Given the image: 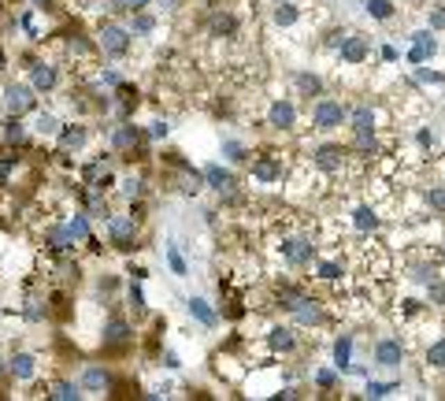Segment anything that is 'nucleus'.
I'll return each instance as SVG.
<instances>
[{
	"label": "nucleus",
	"mask_w": 445,
	"mask_h": 401,
	"mask_svg": "<svg viewBox=\"0 0 445 401\" xmlns=\"http://www.w3.org/2000/svg\"><path fill=\"white\" fill-rule=\"evenodd\" d=\"M0 104H4V115H19L23 119L26 112H34L37 108V93L30 82H4V90H0Z\"/></svg>",
	"instance_id": "f257e3e1"
},
{
	"label": "nucleus",
	"mask_w": 445,
	"mask_h": 401,
	"mask_svg": "<svg viewBox=\"0 0 445 401\" xmlns=\"http://www.w3.org/2000/svg\"><path fill=\"white\" fill-rule=\"evenodd\" d=\"M130 45H134V34H130L126 26L119 23H101V30H96V49L104 52V56H126Z\"/></svg>",
	"instance_id": "f03ea898"
},
{
	"label": "nucleus",
	"mask_w": 445,
	"mask_h": 401,
	"mask_svg": "<svg viewBox=\"0 0 445 401\" xmlns=\"http://www.w3.org/2000/svg\"><path fill=\"white\" fill-rule=\"evenodd\" d=\"M108 238H112L115 249H137V220L134 215H108Z\"/></svg>",
	"instance_id": "7ed1b4c3"
},
{
	"label": "nucleus",
	"mask_w": 445,
	"mask_h": 401,
	"mask_svg": "<svg viewBox=\"0 0 445 401\" xmlns=\"http://www.w3.org/2000/svg\"><path fill=\"white\" fill-rule=\"evenodd\" d=\"M30 85H34V93H52L60 85V67L52 60H34L30 63Z\"/></svg>",
	"instance_id": "20e7f679"
},
{
	"label": "nucleus",
	"mask_w": 445,
	"mask_h": 401,
	"mask_svg": "<svg viewBox=\"0 0 445 401\" xmlns=\"http://www.w3.org/2000/svg\"><path fill=\"white\" fill-rule=\"evenodd\" d=\"M312 123H316V130H338L345 123V108L338 101H319L312 108Z\"/></svg>",
	"instance_id": "39448f33"
},
{
	"label": "nucleus",
	"mask_w": 445,
	"mask_h": 401,
	"mask_svg": "<svg viewBox=\"0 0 445 401\" xmlns=\"http://www.w3.org/2000/svg\"><path fill=\"white\" fill-rule=\"evenodd\" d=\"M37 375V357L26 353V350H15L8 357V379H15V383H30V379Z\"/></svg>",
	"instance_id": "423d86ee"
},
{
	"label": "nucleus",
	"mask_w": 445,
	"mask_h": 401,
	"mask_svg": "<svg viewBox=\"0 0 445 401\" xmlns=\"http://www.w3.org/2000/svg\"><path fill=\"white\" fill-rule=\"evenodd\" d=\"M85 138H90V130L82 123H60V130H56V142H60L63 153H78L85 145Z\"/></svg>",
	"instance_id": "0eeeda50"
},
{
	"label": "nucleus",
	"mask_w": 445,
	"mask_h": 401,
	"mask_svg": "<svg viewBox=\"0 0 445 401\" xmlns=\"http://www.w3.org/2000/svg\"><path fill=\"white\" fill-rule=\"evenodd\" d=\"M137 142H141V130L134 123H119L112 130V149L115 153H130V149H137Z\"/></svg>",
	"instance_id": "6e6552de"
},
{
	"label": "nucleus",
	"mask_w": 445,
	"mask_h": 401,
	"mask_svg": "<svg viewBox=\"0 0 445 401\" xmlns=\"http://www.w3.org/2000/svg\"><path fill=\"white\" fill-rule=\"evenodd\" d=\"M78 383H82V390H90V394H101V390H108V383H112V375H108V368H101V364H85Z\"/></svg>",
	"instance_id": "1a4fd4ad"
},
{
	"label": "nucleus",
	"mask_w": 445,
	"mask_h": 401,
	"mask_svg": "<svg viewBox=\"0 0 445 401\" xmlns=\"http://www.w3.org/2000/svg\"><path fill=\"white\" fill-rule=\"evenodd\" d=\"M312 253H316V245L305 242V238H289V242L282 245V256H286L289 264H305V260H312Z\"/></svg>",
	"instance_id": "9d476101"
},
{
	"label": "nucleus",
	"mask_w": 445,
	"mask_h": 401,
	"mask_svg": "<svg viewBox=\"0 0 445 401\" xmlns=\"http://www.w3.org/2000/svg\"><path fill=\"white\" fill-rule=\"evenodd\" d=\"M130 338H134V331H130V323H126L123 316L108 320V327H104V345H126Z\"/></svg>",
	"instance_id": "9b49d317"
},
{
	"label": "nucleus",
	"mask_w": 445,
	"mask_h": 401,
	"mask_svg": "<svg viewBox=\"0 0 445 401\" xmlns=\"http://www.w3.org/2000/svg\"><path fill=\"white\" fill-rule=\"evenodd\" d=\"M412 41H416V45H412V52H408V63H423V60H430L434 56V38L427 34V30H419V34H412Z\"/></svg>",
	"instance_id": "f8f14e48"
},
{
	"label": "nucleus",
	"mask_w": 445,
	"mask_h": 401,
	"mask_svg": "<svg viewBox=\"0 0 445 401\" xmlns=\"http://www.w3.org/2000/svg\"><path fill=\"white\" fill-rule=\"evenodd\" d=\"M0 138H4L8 149H19V145L26 142V123H23L19 115H8V119H4V134H0Z\"/></svg>",
	"instance_id": "ddd939ff"
},
{
	"label": "nucleus",
	"mask_w": 445,
	"mask_h": 401,
	"mask_svg": "<svg viewBox=\"0 0 445 401\" xmlns=\"http://www.w3.org/2000/svg\"><path fill=\"white\" fill-rule=\"evenodd\" d=\"M401 357H405V345H401V342H378L375 345V361L383 368H397Z\"/></svg>",
	"instance_id": "4468645a"
},
{
	"label": "nucleus",
	"mask_w": 445,
	"mask_h": 401,
	"mask_svg": "<svg viewBox=\"0 0 445 401\" xmlns=\"http://www.w3.org/2000/svg\"><path fill=\"white\" fill-rule=\"evenodd\" d=\"M63 227H67V234H71L74 245H78V242H90V212H74Z\"/></svg>",
	"instance_id": "2eb2a0df"
},
{
	"label": "nucleus",
	"mask_w": 445,
	"mask_h": 401,
	"mask_svg": "<svg viewBox=\"0 0 445 401\" xmlns=\"http://www.w3.org/2000/svg\"><path fill=\"white\" fill-rule=\"evenodd\" d=\"M49 398L52 401H78L82 398V383H71V379H56L49 386Z\"/></svg>",
	"instance_id": "dca6fc26"
},
{
	"label": "nucleus",
	"mask_w": 445,
	"mask_h": 401,
	"mask_svg": "<svg viewBox=\"0 0 445 401\" xmlns=\"http://www.w3.org/2000/svg\"><path fill=\"white\" fill-rule=\"evenodd\" d=\"M367 56V38H342V60L345 63H360Z\"/></svg>",
	"instance_id": "f3484780"
},
{
	"label": "nucleus",
	"mask_w": 445,
	"mask_h": 401,
	"mask_svg": "<svg viewBox=\"0 0 445 401\" xmlns=\"http://www.w3.org/2000/svg\"><path fill=\"white\" fill-rule=\"evenodd\" d=\"M316 164H319L323 171H342L345 153H342V149H334V145H323L319 153H316Z\"/></svg>",
	"instance_id": "a211bd4d"
},
{
	"label": "nucleus",
	"mask_w": 445,
	"mask_h": 401,
	"mask_svg": "<svg viewBox=\"0 0 445 401\" xmlns=\"http://www.w3.org/2000/svg\"><path fill=\"white\" fill-rule=\"evenodd\" d=\"M204 179H208V186L219 190V193L234 186V175H230V171H223L219 164H208V167H204Z\"/></svg>",
	"instance_id": "6ab92c4d"
},
{
	"label": "nucleus",
	"mask_w": 445,
	"mask_h": 401,
	"mask_svg": "<svg viewBox=\"0 0 445 401\" xmlns=\"http://www.w3.org/2000/svg\"><path fill=\"white\" fill-rule=\"evenodd\" d=\"M130 34H134V38H149V34H153V30H156V19L153 15H149V12H134V15H130Z\"/></svg>",
	"instance_id": "aec40b11"
},
{
	"label": "nucleus",
	"mask_w": 445,
	"mask_h": 401,
	"mask_svg": "<svg viewBox=\"0 0 445 401\" xmlns=\"http://www.w3.org/2000/svg\"><path fill=\"white\" fill-rule=\"evenodd\" d=\"M293 119H297V112H293V104L289 101H278L275 108H271V126H293Z\"/></svg>",
	"instance_id": "412c9836"
},
{
	"label": "nucleus",
	"mask_w": 445,
	"mask_h": 401,
	"mask_svg": "<svg viewBox=\"0 0 445 401\" xmlns=\"http://www.w3.org/2000/svg\"><path fill=\"white\" fill-rule=\"evenodd\" d=\"M253 175H256L260 182H271V179H278V175H282V164H278V160H271V156H264V160H256Z\"/></svg>",
	"instance_id": "4be33fe9"
},
{
	"label": "nucleus",
	"mask_w": 445,
	"mask_h": 401,
	"mask_svg": "<svg viewBox=\"0 0 445 401\" xmlns=\"http://www.w3.org/2000/svg\"><path fill=\"white\" fill-rule=\"evenodd\" d=\"M56 130H60V119H56V115H52V112H37V119H34V134L56 138Z\"/></svg>",
	"instance_id": "5701e85b"
},
{
	"label": "nucleus",
	"mask_w": 445,
	"mask_h": 401,
	"mask_svg": "<svg viewBox=\"0 0 445 401\" xmlns=\"http://www.w3.org/2000/svg\"><path fill=\"white\" fill-rule=\"evenodd\" d=\"M353 130H356V134H371V130H375V112H371V108H356V112H353Z\"/></svg>",
	"instance_id": "b1692460"
},
{
	"label": "nucleus",
	"mask_w": 445,
	"mask_h": 401,
	"mask_svg": "<svg viewBox=\"0 0 445 401\" xmlns=\"http://www.w3.org/2000/svg\"><path fill=\"white\" fill-rule=\"evenodd\" d=\"M190 312H193V316H197V320L204 323V327H215V312L208 309V301L193 297V301H190Z\"/></svg>",
	"instance_id": "393cba45"
},
{
	"label": "nucleus",
	"mask_w": 445,
	"mask_h": 401,
	"mask_svg": "<svg viewBox=\"0 0 445 401\" xmlns=\"http://www.w3.org/2000/svg\"><path fill=\"white\" fill-rule=\"evenodd\" d=\"M349 361H353V342H349V334H345V338H338V345H334V364L345 372Z\"/></svg>",
	"instance_id": "a878e982"
},
{
	"label": "nucleus",
	"mask_w": 445,
	"mask_h": 401,
	"mask_svg": "<svg viewBox=\"0 0 445 401\" xmlns=\"http://www.w3.org/2000/svg\"><path fill=\"white\" fill-rule=\"evenodd\" d=\"M271 350H282V353H286V350H293V331H271Z\"/></svg>",
	"instance_id": "bb28decb"
},
{
	"label": "nucleus",
	"mask_w": 445,
	"mask_h": 401,
	"mask_svg": "<svg viewBox=\"0 0 445 401\" xmlns=\"http://www.w3.org/2000/svg\"><path fill=\"white\" fill-rule=\"evenodd\" d=\"M367 12H371V19H389L394 15V4L389 0H367Z\"/></svg>",
	"instance_id": "cd10ccee"
},
{
	"label": "nucleus",
	"mask_w": 445,
	"mask_h": 401,
	"mask_svg": "<svg viewBox=\"0 0 445 401\" xmlns=\"http://www.w3.org/2000/svg\"><path fill=\"white\" fill-rule=\"evenodd\" d=\"M275 23L278 26H293V23H297V4H282L275 12Z\"/></svg>",
	"instance_id": "c85d7f7f"
},
{
	"label": "nucleus",
	"mask_w": 445,
	"mask_h": 401,
	"mask_svg": "<svg viewBox=\"0 0 445 401\" xmlns=\"http://www.w3.org/2000/svg\"><path fill=\"white\" fill-rule=\"evenodd\" d=\"M375 223H378V215L371 208H356V227L360 231H375Z\"/></svg>",
	"instance_id": "c756f323"
},
{
	"label": "nucleus",
	"mask_w": 445,
	"mask_h": 401,
	"mask_svg": "<svg viewBox=\"0 0 445 401\" xmlns=\"http://www.w3.org/2000/svg\"><path fill=\"white\" fill-rule=\"evenodd\" d=\"M427 364H434V368H445V338H442V342H434L430 350H427Z\"/></svg>",
	"instance_id": "7c9ffc66"
},
{
	"label": "nucleus",
	"mask_w": 445,
	"mask_h": 401,
	"mask_svg": "<svg viewBox=\"0 0 445 401\" xmlns=\"http://www.w3.org/2000/svg\"><path fill=\"white\" fill-rule=\"evenodd\" d=\"M67 52H71V56H90L93 45H90L85 38H71V41H67Z\"/></svg>",
	"instance_id": "2f4dec72"
},
{
	"label": "nucleus",
	"mask_w": 445,
	"mask_h": 401,
	"mask_svg": "<svg viewBox=\"0 0 445 401\" xmlns=\"http://www.w3.org/2000/svg\"><path fill=\"white\" fill-rule=\"evenodd\" d=\"M167 260H171V272L175 275H186V260H182V253L175 245H167Z\"/></svg>",
	"instance_id": "473e14b6"
},
{
	"label": "nucleus",
	"mask_w": 445,
	"mask_h": 401,
	"mask_svg": "<svg viewBox=\"0 0 445 401\" xmlns=\"http://www.w3.org/2000/svg\"><path fill=\"white\" fill-rule=\"evenodd\" d=\"M397 383H371L367 386V398H386V394H394Z\"/></svg>",
	"instance_id": "72a5a7b5"
},
{
	"label": "nucleus",
	"mask_w": 445,
	"mask_h": 401,
	"mask_svg": "<svg viewBox=\"0 0 445 401\" xmlns=\"http://www.w3.org/2000/svg\"><path fill=\"white\" fill-rule=\"evenodd\" d=\"M130 309H134V312H145V294H141L137 283L130 286Z\"/></svg>",
	"instance_id": "f704fd0d"
},
{
	"label": "nucleus",
	"mask_w": 445,
	"mask_h": 401,
	"mask_svg": "<svg viewBox=\"0 0 445 401\" xmlns=\"http://www.w3.org/2000/svg\"><path fill=\"white\" fill-rule=\"evenodd\" d=\"M223 153L230 156V160H245V145H242V142H226Z\"/></svg>",
	"instance_id": "c9c22d12"
},
{
	"label": "nucleus",
	"mask_w": 445,
	"mask_h": 401,
	"mask_svg": "<svg viewBox=\"0 0 445 401\" xmlns=\"http://www.w3.org/2000/svg\"><path fill=\"white\" fill-rule=\"evenodd\" d=\"M297 85H301L305 93H319V79H312V74H301V79H297Z\"/></svg>",
	"instance_id": "e433bc0d"
},
{
	"label": "nucleus",
	"mask_w": 445,
	"mask_h": 401,
	"mask_svg": "<svg viewBox=\"0 0 445 401\" xmlns=\"http://www.w3.org/2000/svg\"><path fill=\"white\" fill-rule=\"evenodd\" d=\"M96 82H101V85H119L123 79H119V71H101V74H96Z\"/></svg>",
	"instance_id": "4c0bfd02"
},
{
	"label": "nucleus",
	"mask_w": 445,
	"mask_h": 401,
	"mask_svg": "<svg viewBox=\"0 0 445 401\" xmlns=\"http://www.w3.org/2000/svg\"><path fill=\"white\" fill-rule=\"evenodd\" d=\"M430 208H438V212H445V190H430Z\"/></svg>",
	"instance_id": "58836bf2"
},
{
	"label": "nucleus",
	"mask_w": 445,
	"mask_h": 401,
	"mask_svg": "<svg viewBox=\"0 0 445 401\" xmlns=\"http://www.w3.org/2000/svg\"><path fill=\"white\" fill-rule=\"evenodd\" d=\"M167 130H171V126L164 123V119H156V123L149 126V134H153V138H167Z\"/></svg>",
	"instance_id": "ea45409f"
},
{
	"label": "nucleus",
	"mask_w": 445,
	"mask_h": 401,
	"mask_svg": "<svg viewBox=\"0 0 445 401\" xmlns=\"http://www.w3.org/2000/svg\"><path fill=\"white\" fill-rule=\"evenodd\" d=\"M319 275H323V279H338L342 268H338V264H319Z\"/></svg>",
	"instance_id": "a19ab883"
},
{
	"label": "nucleus",
	"mask_w": 445,
	"mask_h": 401,
	"mask_svg": "<svg viewBox=\"0 0 445 401\" xmlns=\"http://www.w3.org/2000/svg\"><path fill=\"white\" fill-rule=\"evenodd\" d=\"M123 193H126V197H137V193H141V182H137V179H126V182H123Z\"/></svg>",
	"instance_id": "79ce46f5"
},
{
	"label": "nucleus",
	"mask_w": 445,
	"mask_h": 401,
	"mask_svg": "<svg viewBox=\"0 0 445 401\" xmlns=\"http://www.w3.org/2000/svg\"><path fill=\"white\" fill-rule=\"evenodd\" d=\"M430 301H438V305H445V283L430 286Z\"/></svg>",
	"instance_id": "37998d69"
},
{
	"label": "nucleus",
	"mask_w": 445,
	"mask_h": 401,
	"mask_svg": "<svg viewBox=\"0 0 445 401\" xmlns=\"http://www.w3.org/2000/svg\"><path fill=\"white\" fill-rule=\"evenodd\" d=\"M316 383H319V386H334V372H319Z\"/></svg>",
	"instance_id": "c03bdc74"
},
{
	"label": "nucleus",
	"mask_w": 445,
	"mask_h": 401,
	"mask_svg": "<svg viewBox=\"0 0 445 401\" xmlns=\"http://www.w3.org/2000/svg\"><path fill=\"white\" fill-rule=\"evenodd\" d=\"M8 379V357H0V383Z\"/></svg>",
	"instance_id": "a18cd8bd"
},
{
	"label": "nucleus",
	"mask_w": 445,
	"mask_h": 401,
	"mask_svg": "<svg viewBox=\"0 0 445 401\" xmlns=\"http://www.w3.org/2000/svg\"><path fill=\"white\" fill-rule=\"evenodd\" d=\"M30 4H34V8H37V12H45V8L52 4V0H30Z\"/></svg>",
	"instance_id": "49530a36"
},
{
	"label": "nucleus",
	"mask_w": 445,
	"mask_h": 401,
	"mask_svg": "<svg viewBox=\"0 0 445 401\" xmlns=\"http://www.w3.org/2000/svg\"><path fill=\"white\" fill-rule=\"evenodd\" d=\"M0 71H4V52H0Z\"/></svg>",
	"instance_id": "de8ad7c7"
}]
</instances>
